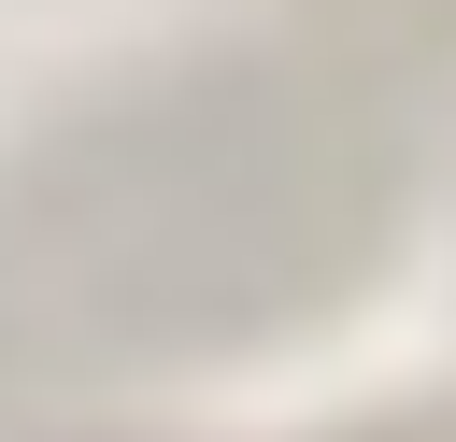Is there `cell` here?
I'll return each instance as SVG.
<instances>
[{"label":"cell","instance_id":"1","mask_svg":"<svg viewBox=\"0 0 456 442\" xmlns=\"http://www.w3.org/2000/svg\"><path fill=\"white\" fill-rule=\"evenodd\" d=\"M456 71V0H314L299 43L142 86L0 171V413L314 314Z\"/></svg>","mask_w":456,"mask_h":442}]
</instances>
